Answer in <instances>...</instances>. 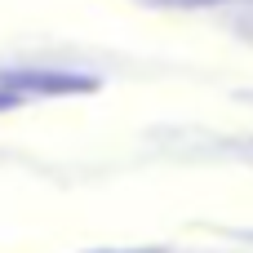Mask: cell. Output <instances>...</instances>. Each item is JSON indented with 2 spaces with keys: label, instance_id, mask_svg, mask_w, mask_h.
<instances>
[{
  "label": "cell",
  "instance_id": "obj_1",
  "mask_svg": "<svg viewBox=\"0 0 253 253\" xmlns=\"http://www.w3.org/2000/svg\"><path fill=\"white\" fill-rule=\"evenodd\" d=\"M0 89L13 98H80L98 93V80L84 71H62V67H0Z\"/></svg>",
  "mask_w": 253,
  "mask_h": 253
},
{
  "label": "cell",
  "instance_id": "obj_2",
  "mask_svg": "<svg viewBox=\"0 0 253 253\" xmlns=\"http://www.w3.org/2000/svg\"><path fill=\"white\" fill-rule=\"evenodd\" d=\"M13 107H22V98H13V93L0 89V111H13Z\"/></svg>",
  "mask_w": 253,
  "mask_h": 253
},
{
  "label": "cell",
  "instance_id": "obj_3",
  "mask_svg": "<svg viewBox=\"0 0 253 253\" xmlns=\"http://www.w3.org/2000/svg\"><path fill=\"white\" fill-rule=\"evenodd\" d=\"M89 253H165V249H89Z\"/></svg>",
  "mask_w": 253,
  "mask_h": 253
}]
</instances>
